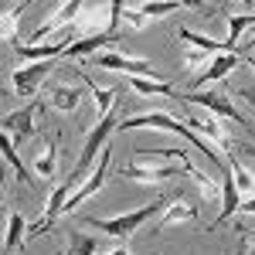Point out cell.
<instances>
[{
	"instance_id": "16",
	"label": "cell",
	"mask_w": 255,
	"mask_h": 255,
	"mask_svg": "<svg viewBox=\"0 0 255 255\" xmlns=\"http://www.w3.org/2000/svg\"><path fill=\"white\" fill-rule=\"evenodd\" d=\"M177 38L184 41V44H191L194 51H204V55H235L232 48H228V41L221 44V41H215V38H204V34H197V31H191V27H177Z\"/></svg>"
},
{
	"instance_id": "40",
	"label": "cell",
	"mask_w": 255,
	"mask_h": 255,
	"mask_svg": "<svg viewBox=\"0 0 255 255\" xmlns=\"http://www.w3.org/2000/svg\"><path fill=\"white\" fill-rule=\"evenodd\" d=\"M58 255H68V252H58Z\"/></svg>"
},
{
	"instance_id": "27",
	"label": "cell",
	"mask_w": 255,
	"mask_h": 255,
	"mask_svg": "<svg viewBox=\"0 0 255 255\" xmlns=\"http://www.w3.org/2000/svg\"><path fill=\"white\" fill-rule=\"evenodd\" d=\"M3 157H7V163L14 167V177H17V180H31V174H27V167L20 163L17 150H14V139H3Z\"/></svg>"
},
{
	"instance_id": "8",
	"label": "cell",
	"mask_w": 255,
	"mask_h": 255,
	"mask_svg": "<svg viewBox=\"0 0 255 255\" xmlns=\"http://www.w3.org/2000/svg\"><path fill=\"white\" fill-rule=\"evenodd\" d=\"M51 68H55V61H31L24 68H14V92L20 99H31L41 89V82L51 75Z\"/></svg>"
},
{
	"instance_id": "11",
	"label": "cell",
	"mask_w": 255,
	"mask_h": 255,
	"mask_svg": "<svg viewBox=\"0 0 255 255\" xmlns=\"http://www.w3.org/2000/svg\"><path fill=\"white\" fill-rule=\"evenodd\" d=\"M177 174H187L184 163L180 167H119V177L126 180H139V184H163Z\"/></svg>"
},
{
	"instance_id": "23",
	"label": "cell",
	"mask_w": 255,
	"mask_h": 255,
	"mask_svg": "<svg viewBox=\"0 0 255 255\" xmlns=\"http://www.w3.org/2000/svg\"><path fill=\"white\" fill-rule=\"evenodd\" d=\"M68 255H96V249H102V242L96 235H82V232H72L68 235Z\"/></svg>"
},
{
	"instance_id": "3",
	"label": "cell",
	"mask_w": 255,
	"mask_h": 255,
	"mask_svg": "<svg viewBox=\"0 0 255 255\" xmlns=\"http://www.w3.org/2000/svg\"><path fill=\"white\" fill-rule=\"evenodd\" d=\"M177 99L180 102H194V106H204L211 116L218 119H235V123H242V126H249V119L242 116L235 109V102H232V96L228 92H221V89H201V92H177Z\"/></svg>"
},
{
	"instance_id": "30",
	"label": "cell",
	"mask_w": 255,
	"mask_h": 255,
	"mask_svg": "<svg viewBox=\"0 0 255 255\" xmlns=\"http://www.w3.org/2000/svg\"><path fill=\"white\" fill-rule=\"evenodd\" d=\"M102 14H106V7H85V10H82V17H85V31H92V24H96Z\"/></svg>"
},
{
	"instance_id": "22",
	"label": "cell",
	"mask_w": 255,
	"mask_h": 255,
	"mask_svg": "<svg viewBox=\"0 0 255 255\" xmlns=\"http://www.w3.org/2000/svg\"><path fill=\"white\" fill-rule=\"evenodd\" d=\"M129 89H133V92H139V96H177L174 85L157 82V79H129Z\"/></svg>"
},
{
	"instance_id": "1",
	"label": "cell",
	"mask_w": 255,
	"mask_h": 255,
	"mask_svg": "<svg viewBox=\"0 0 255 255\" xmlns=\"http://www.w3.org/2000/svg\"><path fill=\"white\" fill-rule=\"evenodd\" d=\"M119 129H167V133H174V136L187 139V143H194V146H197V150H201L208 160H211L215 167H221V170H225V157H221L218 150H211V146H208V139H201L194 129L187 126V123L174 119L170 113H163V109H153V113H146V116H129V119H123V123H119Z\"/></svg>"
},
{
	"instance_id": "21",
	"label": "cell",
	"mask_w": 255,
	"mask_h": 255,
	"mask_svg": "<svg viewBox=\"0 0 255 255\" xmlns=\"http://www.w3.org/2000/svg\"><path fill=\"white\" fill-rule=\"evenodd\" d=\"M55 163H58V143H55V139H44V150H41V157L34 160L38 177H51L55 174Z\"/></svg>"
},
{
	"instance_id": "13",
	"label": "cell",
	"mask_w": 255,
	"mask_h": 255,
	"mask_svg": "<svg viewBox=\"0 0 255 255\" xmlns=\"http://www.w3.org/2000/svg\"><path fill=\"white\" fill-rule=\"evenodd\" d=\"M184 221H197V208H194V204H187V201L180 197V191H177V194L170 197V204L163 208V215H160L157 232H163V228H174V225H184Z\"/></svg>"
},
{
	"instance_id": "29",
	"label": "cell",
	"mask_w": 255,
	"mask_h": 255,
	"mask_svg": "<svg viewBox=\"0 0 255 255\" xmlns=\"http://www.w3.org/2000/svg\"><path fill=\"white\" fill-rule=\"evenodd\" d=\"M204 61H211V58H208L204 51H194V48H191V51H187V58H184V68L191 72V68H197V65H204Z\"/></svg>"
},
{
	"instance_id": "39",
	"label": "cell",
	"mask_w": 255,
	"mask_h": 255,
	"mask_svg": "<svg viewBox=\"0 0 255 255\" xmlns=\"http://www.w3.org/2000/svg\"><path fill=\"white\" fill-rule=\"evenodd\" d=\"M252 44H255V38H249V48H252Z\"/></svg>"
},
{
	"instance_id": "18",
	"label": "cell",
	"mask_w": 255,
	"mask_h": 255,
	"mask_svg": "<svg viewBox=\"0 0 255 255\" xmlns=\"http://www.w3.org/2000/svg\"><path fill=\"white\" fill-rule=\"evenodd\" d=\"M27 235V221L17 211H7V235H3V255H10L20 245V238Z\"/></svg>"
},
{
	"instance_id": "31",
	"label": "cell",
	"mask_w": 255,
	"mask_h": 255,
	"mask_svg": "<svg viewBox=\"0 0 255 255\" xmlns=\"http://www.w3.org/2000/svg\"><path fill=\"white\" fill-rule=\"evenodd\" d=\"M123 17L129 20V24H133V27H136V31H143V27H146V24H150V20L143 17V14H139V10H129V7H126V14H123Z\"/></svg>"
},
{
	"instance_id": "12",
	"label": "cell",
	"mask_w": 255,
	"mask_h": 255,
	"mask_svg": "<svg viewBox=\"0 0 255 255\" xmlns=\"http://www.w3.org/2000/svg\"><path fill=\"white\" fill-rule=\"evenodd\" d=\"M79 14H82V3H75V0H72V3H65V7H58V10H55V14H48V20H44L38 31L31 34V44H41V41L48 38L55 27H68Z\"/></svg>"
},
{
	"instance_id": "25",
	"label": "cell",
	"mask_w": 255,
	"mask_h": 255,
	"mask_svg": "<svg viewBox=\"0 0 255 255\" xmlns=\"http://www.w3.org/2000/svg\"><path fill=\"white\" fill-rule=\"evenodd\" d=\"M24 14V3H14L7 14H3V38L10 44H17V17Z\"/></svg>"
},
{
	"instance_id": "9",
	"label": "cell",
	"mask_w": 255,
	"mask_h": 255,
	"mask_svg": "<svg viewBox=\"0 0 255 255\" xmlns=\"http://www.w3.org/2000/svg\"><path fill=\"white\" fill-rule=\"evenodd\" d=\"M116 41H119L116 31L85 34V38H79V41H72V44H68L65 58H96V55H102V48H106V44H116Z\"/></svg>"
},
{
	"instance_id": "38",
	"label": "cell",
	"mask_w": 255,
	"mask_h": 255,
	"mask_svg": "<svg viewBox=\"0 0 255 255\" xmlns=\"http://www.w3.org/2000/svg\"><path fill=\"white\" fill-rule=\"evenodd\" d=\"M235 255H249V249H235Z\"/></svg>"
},
{
	"instance_id": "17",
	"label": "cell",
	"mask_w": 255,
	"mask_h": 255,
	"mask_svg": "<svg viewBox=\"0 0 255 255\" xmlns=\"http://www.w3.org/2000/svg\"><path fill=\"white\" fill-rule=\"evenodd\" d=\"M187 126H191L194 133H204L208 139H218L225 153L232 150V136L225 133V126H221V119H218V116H211V119H197L194 113H191V116H187Z\"/></svg>"
},
{
	"instance_id": "4",
	"label": "cell",
	"mask_w": 255,
	"mask_h": 255,
	"mask_svg": "<svg viewBox=\"0 0 255 255\" xmlns=\"http://www.w3.org/2000/svg\"><path fill=\"white\" fill-rule=\"evenodd\" d=\"M119 123H123V119H116L113 113H109V116H102L96 126H92V129L85 133V150L79 153V163H75L79 170L92 174V167H96L92 160H96V153H102V150L109 146V139H113V133L119 129Z\"/></svg>"
},
{
	"instance_id": "32",
	"label": "cell",
	"mask_w": 255,
	"mask_h": 255,
	"mask_svg": "<svg viewBox=\"0 0 255 255\" xmlns=\"http://www.w3.org/2000/svg\"><path fill=\"white\" fill-rule=\"evenodd\" d=\"M238 211H245V215H255V197H249V201H242V208Z\"/></svg>"
},
{
	"instance_id": "20",
	"label": "cell",
	"mask_w": 255,
	"mask_h": 255,
	"mask_svg": "<svg viewBox=\"0 0 255 255\" xmlns=\"http://www.w3.org/2000/svg\"><path fill=\"white\" fill-rule=\"evenodd\" d=\"M225 160H228V167H232V177H235V184H238V194H252L255 197V177L249 174V167H242L232 150L225 153Z\"/></svg>"
},
{
	"instance_id": "28",
	"label": "cell",
	"mask_w": 255,
	"mask_h": 255,
	"mask_svg": "<svg viewBox=\"0 0 255 255\" xmlns=\"http://www.w3.org/2000/svg\"><path fill=\"white\" fill-rule=\"evenodd\" d=\"M180 7H187V3H139V14L150 20V17H167V14H174Z\"/></svg>"
},
{
	"instance_id": "7",
	"label": "cell",
	"mask_w": 255,
	"mask_h": 255,
	"mask_svg": "<svg viewBox=\"0 0 255 255\" xmlns=\"http://www.w3.org/2000/svg\"><path fill=\"white\" fill-rule=\"evenodd\" d=\"M99 68H109V72H126L133 79H153V65L143 58H129V55H119V51H102L92 58Z\"/></svg>"
},
{
	"instance_id": "24",
	"label": "cell",
	"mask_w": 255,
	"mask_h": 255,
	"mask_svg": "<svg viewBox=\"0 0 255 255\" xmlns=\"http://www.w3.org/2000/svg\"><path fill=\"white\" fill-rule=\"evenodd\" d=\"M245 27H255V14H232L228 17V48L232 51H235V44H238Z\"/></svg>"
},
{
	"instance_id": "34",
	"label": "cell",
	"mask_w": 255,
	"mask_h": 255,
	"mask_svg": "<svg viewBox=\"0 0 255 255\" xmlns=\"http://www.w3.org/2000/svg\"><path fill=\"white\" fill-rule=\"evenodd\" d=\"M242 235L249 238V245H252V249H249V252H252V255H255V228H252V232H245V228H242Z\"/></svg>"
},
{
	"instance_id": "10",
	"label": "cell",
	"mask_w": 255,
	"mask_h": 255,
	"mask_svg": "<svg viewBox=\"0 0 255 255\" xmlns=\"http://www.w3.org/2000/svg\"><path fill=\"white\" fill-rule=\"evenodd\" d=\"M238 65H242V58H238V55H221V58H211V61H208V68H204V72L194 79V89H191V92H201V85H211V82H225L238 68Z\"/></svg>"
},
{
	"instance_id": "33",
	"label": "cell",
	"mask_w": 255,
	"mask_h": 255,
	"mask_svg": "<svg viewBox=\"0 0 255 255\" xmlns=\"http://www.w3.org/2000/svg\"><path fill=\"white\" fill-rule=\"evenodd\" d=\"M238 150H242V153H245V157H252V160H255V143H242V146H238Z\"/></svg>"
},
{
	"instance_id": "5",
	"label": "cell",
	"mask_w": 255,
	"mask_h": 255,
	"mask_svg": "<svg viewBox=\"0 0 255 255\" xmlns=\"http://www.w3.org/2000/svg\"><path fill=\"white\" fill-rule=\"evenodd\" d=\"M109 163H113V143H109V146H106V150L99 153V163L92 167V174H89V180H85V184H82L79 191H75V194L68 197V204L61 208V215H68V211H75V208H79L82 201H89L92 194H99V187L106 184V174H109Z\"/></svg>"
},
{
	"instance_id": "36",
	"label": "cell",
	"mask_w": 255,
	"mask_h": 255,
	"mask_svg": "<svg viewBox=\"0 0 255 255\" xmlns=\"http://www.w3.org/2000/svg\"><path fill=\"white\" fill-rule=\"evenodd\" d=\"M106 255H129L126 249H113V252H106Z\"/></svg>"
},
{
	"instance_id": "35",
	"label": "cell",
	"mask_w": 255,
	"mask_h": 255,
	"mask_svg": "<svg viewBox=\"0 0 255 255\" xmlns=\"http://www.w3.org/2000/svg\"><path fill=\"white\" fill-rule=\"evenodd\" d=\"M242 96L249 99V106H252V109H255V92H242Z\"/></svg>"
},
{
	"instance_id": "2",
	"label": "cell",
	"mask_w": 255,
	"mask_h": 255,
	"mask_svg": "<svg viewBox=\"0 0 255 255\" xmlns=\"http://www.w3.org/2000/svg\"><path fill=\"white\" fill-rule=\"evenodd\" d=\"M163 208H167V197H157V201L143 204L139 211H126V215H119V218H85V221H89L92 228H99V232H106L109 238L126 242V238L133 235L143 221H150L153 215H163Z\"/></svg>"
},
{
	"instance_id": "15",
	"label": "cell",
	"mask_w": 255,
	"mask_h": 255,
	"mask_svg": "<svg viewBox=\"0 0 255 255\" xmlns=\"http://www.w3.org/2000/svg\"><path fill=\"white\" fill-rule=\"evenodd\" d=\"M85 89H89V79H85V85H51L48 106H55L58 113H75L82 96H85Z\"/></svg>"
},
{
	"instance_id": "37",
	"label": "cell",
	"mask_w": 255,
	"mask_h": 255,
	"mask_svg": "<svg viewBox=\"0 0 255 255\" xmlns=\"http://www.w3.org/2000/svg\"><path fill=\"white\" fill-rule=\"evenodd\" d=\"M245 65H249V68H252V72H255V58H245Z\"/></svg>"
},
{
	"instance_id": "26",
	"label": "cell",
	"mask_w": 255,
	"mask_h": 255,
	"mask_svg": "<svg viewBox=\"0 0 255 255\" xmlns=\"http://www.w3.org/2000/svg\"><path fill=\"white\" fill-rule=\"evenodd\" d=\"M89 92L96 96V106H99V116H109V109H113V102H116V89H99L89 82Z\"/></svg>"
},
{
	"instance_id": "19",
	"label": "cell",
	"mask_w": 255,
	"mask_h": 255,
	"mask_svg": "<svg viewBox=\"0 0 255 255\" xmlns=\"http://www.w3.org/2000/svg\"><path fill=\"white\" fill-rule=\"evenodd\" d=\"M68 41V38H65ZM65 41H61V44H14V51H17L20 58H58V55H65V51H68V44H65Z\"/></svg>"
},
{
	"instance_id": "14",
	"label": "cell",
	"mask_w": 255,
	"mask_h": 255,
	"mask_svg": "<svg viewBox=\"0 0 255 255\" xmlns=\"http://www.w3.org/2000/svg\"><path fill=\"white\" fill-rule=\"evenodd\" d=\"M221 174H225V180H221V208H218V221H215V225L228 221V218L242 208V194H238V184H235V177H232L228 160H225V170H221Z\"/></svg>"
},
{
	"instance_id": "6",
	"label": "cell",
	"mask_w": 255,
	"mask_h": 255,
	"mask_svg": "<svg viewBox=\"0 0 255 255\" xmlns=\"http://www.w3.org/2000/svg\"><path fill=\"white\" fill-rule=\"evenodd\" d=\"M41 109L38 99H31L27 106H20V109H14L10 116L3 119V133H7V139H14V143H27V139L34 136V113Z\"/></svg>"
}]
</instances>
